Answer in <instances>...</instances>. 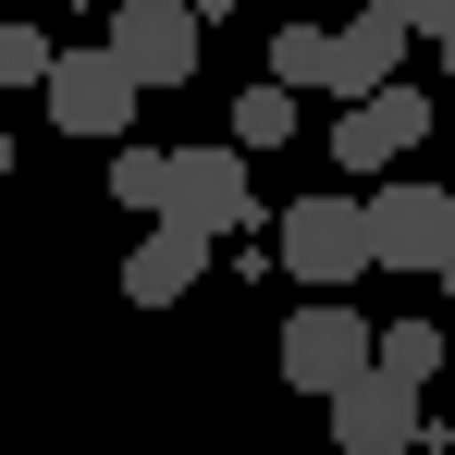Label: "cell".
I'll return each mask as SVG.
<instances>
[{"label": "cell", "instance_id": "6da1fadb", "mask_svg": "<svg viewBox=\"0 0 455 455\" xmlns=\"http://www.w3.org/2000/svg\"><path fill=\"white\" fill-rule=\"evenodd\" d=\"M271 271H296L307 296H345V283L370 271L357 197H296V210H271Z\"/></svg>", "mask_w": 455, "mask_h": 455}, {"label": "cell", "instance_id": "7a4b0ae2", "mask_svg": "<svg viewBox=\"0 0 455 455\" xmlns=\"http://www.w3.org/2000/svg\"><path fill=\"white\" fill-rule=\"evenodd\" d=\"M160 222L210 234V246H222L234 222H259V185H246V148H234V136H210V148H172V160H160Z\"/></svg>", "mask_w": 455, "mask_h": 455}, {"label": "cell", "instance_id": "3957f363", "mask_svg": "<svg viewBox=\"0 0 455 455\" xmlns=\"http://www.w3.org/2000/svg\"><path fill=\"white\" fill-rule=\"evenodd\" d=\"M357 222H370V271H431V259L455 246V185L381 172L370 197H357Z\"/></svg>", "mask_w": 455, "mask_h": 455}, {"label": "cell", "instance_id": "277c9868", "mask_svg": "<svg viewBox=\"0 0 455 455\" xmlns=\"http://www.w3.org/2000/svg\"><path fill=\"white\" fill-rule=\"evenodd\" d=\"M37 99H50V124H62V136H86V148H111V136H136V99H148V86L124 75L111 50H50V75H37Z\"/></svg>", "mask_w": 455, "mask_h": 455}, {"label": "cell", "instance_id": "5b68a950", "mask_svg": "<svg viewBox=\"0 0 455 455\" xmlns=\"http://www.w3.org/2000/svg\"><path fill=\"white\" fill-rule=\"evenodd\" d=\"M99 50H111L136 86H185V75H197V50H210V25H197V0H124Z\"/></svg>", "mask_w": 455, "mask_h": 455}, {"label": "cell", "instance_id": "8992f818", "mask_svg": "<svg viewBox=\"0 0 455 455\" xmlns=\"http://www.w3.org/2000/svg\"><path fill=\"white\" fill-rule=\"evenodd\" d=\"M419 136H431V99H419L406 75L357 86V99L332 111V160H345V172H394V160L419 148Z\"/></svg>", "mask_w": 455, "mask_h": 455}, {"label": "cell", "instance_id": "52a82bcc", "mask_svg": "<svg viewBox=\"0 0 455 455\" xmlns=\"http://www.w3.org/2000/svg\"><path fill=\"white\" fill-rule=\"evenodd\" d=\"M320 406H332V443H345V455H419V419H431V406H419V381H394V370L332 381Z\"/></svg>", "mask_w": 455, "mask_h": 455}, {"label": "cell", "instance_id": "ba28073f", "mask_svg": "<svg viewBox=\"0 0 455 455\" xmlns=\"http://www.w3.org/2000/svg\"><path fill=\"white\" fill-rule=\"evenodd\" d=\"M357 370H370V320L345 296H307L296 320H283V381H296V394H332V381H357Z\"/></svg>", "mask_w": 455, "mask_h": 455}, {"label": "cell", "instance_id": "9c48e42d", "mask_svg": "<svg viewBox=\"0 0 455 455\" xmlns=\"http://www.w3.org/2000/svg\"><path fill=\"white\" fill-rule=\"evenodd\" d=\"M197 283H210V234H185V222L136 234V259H124V307H185Z\"/></svg>", "mask_w": 455, "mask_h": 455}, {"label": "cell", "instance_id": "30bf717a", "mask_svg": "<svg viewBox=\"0 0 455 455\" xmlns=\"http://www.w3.org/2000/svg\"><path fill=\"white\" fill-rule=\"evenodd\" d=\"M406 75V37L381 25V12H357V25H332V99H357V86Z\"/></svg>", "mask_w": 455, "mask_h": 455}, {"label": "cell", "instance_id": "8fae6325", "mask_svg": "<svg viewBox=\"0 0 455 455\" xmlns=\"http://www.w3.org/2000/svg\"><path fill=\"white\" fill-rule=\"evenodd\" d=\"M283 136H296V86H283V75H259L246 99H234V148H246V160H271Z\"/></svg>", "mask_w": 455, "mask_h": 455}, {"label": "cell", "instance_id": "7c38bea8", "mask_svg": "<svg viewBox=\"0 0 455 455\" xmlns=\"http://www.w3.org/2000/svg\"><path fill=\"white\" fill-rule=\"evenodd\" d=\"M370 370L431 381V370H443V332H431V320H370Z\"/></svg>", "mask_w": 455, "mask_h": 455}, {"label": "cell", "instance_id": "4fadbf2b", "mask_svg": "<svg viewBox=\"0 0 455 455\" xmlns=\"http://www.w3.org/2000/svg\"><path fill=\"white\" fill-rule=\"evenodd\" d=\"M271 75L296 86V99H307V86H332V25H271Z\"/></svg>", "mask_w": 455, "mask_h": 455}, {"label": "cell", "instance_id": "5bb4252c", "mask_svg": "<svg viewBox=\"0 0 455 455\" xmlns=\"http://www.w3.org/2000/svg\"><path fill=\"white\" fill-rule=\"evenodd\" d=\"M160 160H172V148H136V136H111V197H124V210H160Z\"/></svg>", "mask_w": 455, "mask_h": 455}, {"label": "cell", "instance_id": "9a60e30c", "mask_svg": "<svg viewBox=\"0 0 455 455\" xmlns=\"http://www.w3.org/2000/svg\"><path fill=\"white\" fill-rule=\"evenodd\" d=\"M50 75V37L37 25H0V86H37Z\"/></svg>", "mask_w": 455, "mask_h": 455}, {"label": "cell", "instance_id": "2e32d148", "mask_svg": "<svg viewBox=\"0 0 455 455\" xmlns=\"http://www.w3.org/2000/svg\"><path fill=\"white\" fill-rule=\"evenodd\" d=\"M381 25H394V37H419V25H443V0H370Z\"/></svg>", "mask_w": 455, "mask_h": 455}, {"label": "cell", "instance_id": "e0dca14e", "mask_svg": "<svg viewBox=\"0 0 455 455\" xmlns=\"http://www.w3.org/2000/svg\"><path fill=\"white\" fill-rule=\"evenodd\" d=\"M431 37H443V75H455V0H443V25H431Z\"/></svg>", "mask_w": 455, "mask_h": 455}, {"label": "cell", "instance_id": "ac0fdd59", "mask_svg": "<svg viewBox=\"0 0 455 455\" xmlns=\"http://www.w3.org/2000/svg\"><path fill=\"white\" fill-rule=\"evenodd\" d=\"M431 283H443V296H455V246H443V259H431Z\"/></svg>", "mask_w": 455, "mask_h": 455}, {"label": "cell", "instance_id": "d6986e66", "mask_svg": "<svg viewBox=\"0 0 455 455\" xmlns=\"http://www.w3.org/2000/svg\"><path fill=\"white\" fill-rule=\"evenodd\" d=\"M0 185H12V124H0Z\"/></svg>", "mask_w": 455, "mask_h": 455}]
</instances>
